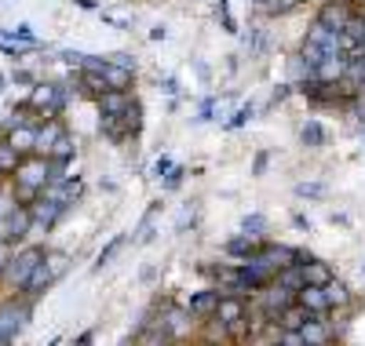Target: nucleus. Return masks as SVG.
<instances>
[{
  "label": "nucleus",
  "instance_id": "obj_1",
  "mask_svg": "<svg viewBox=\"0 0 365 346\" xmlns=\"http://www.w3.org/2000/svg\"><path fill=\"white\" fill-rule=\"evenodd\" d=\"M41 259H44V244H34V241L15 244V256H11V263H8V270H4L0 281H4L11 292H22V285L29 281V273L41 266Z\"/></svg>",
  "mask_w": 365,
  "mask_h": 346
},
{
  "label": "nucleus",
  "instance_id": "obj_2",
  "mask_svg": "<svg viewBox=\"0 0 365 346\" xmlns=\"http://www.w3.org/2000/svg\"><path fill=\"white\" fill-rule=\"evenodd\" d=\"M34 306L37 303H29L26 295H19V292H11V295H4L0 299V328H4L11 339L34 321Z\"/></svg>",
  "mask_w": 365,
  "mask_h": 346
},
{
  "label": "nucleus",
  "instance_id": "obj_3",
  "mask_svg": "<svg viewBox=\"0 0 365 346\" xmlns=\"http://www.w3.org/2000/svg\"><path fill=\"white\" fill-rule=\"evenodd\" d=\"M237 281H241V292H245V295H256V292H263L270 281H274V270L252 256V259H241L237 263Z\"/></svg>",
  "mask_w": 365,
  "mask_h": 346
},
{
  "label": "nucleus",
  "instance_id": "obj_4",
  "mask_svg": "<svg viewBox=\"0 0 365 346\" xmlns=\"http://www.w3.org/2000/svg\"><path fill=\"white\" fill-rule=\"evenodd\" d=\"M256 259H259V263H267L274 273H278V270H285V266H299V248L282 244V241H259Z\"/></svg>",
  "mask_w": 365,
  "mask_h": 346
},
{
  "label": "nucleus",
  "instance_id": "obj_5",
  "mask_svg": "<svg viewBox=\"0 0 365 346\" xmlns=\"http://www.w3.org/2000/svg\"><path fill=\"white\" fill-rule=\"evenodd\" d=\"M358 8L351 4V0H325L322 4V11H318V19L314 22H322L325 29H336V33H344L347 29V22H351V15H354Z\"/></svg>",
  "mask_w": 365,
  "mask_h": 346
},
{
  "label": "nucleus",
  "instance_id": "obj_6",
  "mask_svg": "<svg viewBox=\"0 0 365 346\" xmlns=\"http://www.w3.org/2000/svg\"><path fill=\"white\" fill-rule=\"evenodd\" d=\"M29 234V208L26 204H15L4 219H0V237L11 241V244H22Z\"/></svg>",
  "mask_w": 365,
  "mask_h": 346
},
{
  "label": "nucleus",
  "instance_id": "obj_7",
  "mask_svg": "<svg viewBox=\"0 0 365 346\" xmlns=\"http://www.w3.org/2000/svg\"><path fill=\"white\" fill-rule=\"evenodd\" d=\"M299 270H303V285H311V288H325L329 281L336 277L329 263H322V259L307 256V251H299Z\"/></svg>",
  "mask_w": 365,
  "mask_h": 346
},
{
  "label": "nucleus",
  "instance_id": "obj_8",
  "mask_svg": "<svg viewBox=\"0 0 365 346\" xmlns=\"http://www.w3.org/2000/svg\"><path fill=\"white\" fill-rule=\"evenodd\" d=\"M303 44L318 48L322 55H344V51H340V33H336V29H325L322 22H314V26L307 29V41H303Z\"/></svg>",
  "mask_w": 365,
  "mask_h": 346
},
{
  "label": "nucleus",
  "instance_id": "obj_9",
  "mask_svg": "<svg viewBox=\"0 0 365 346\" xmlns=\"http://www.w3.org/2000/svg\"><path fill=\"white\" fill-rule=\"evenodd\" d=\"M344 73H347V55H329V58H322L318 66H314V77L311 80L336 84V80H344Z\"/></svg>",
  "mask_w": 365,
  "mask_h": 346
},
{
  "label": "nucleus",
  "instance_id": "obj_10",
  "mask_svg": "<svg viewBox=\"0 0 365 346\" xmlns=\"http://www.w3.org/2000/svg\"><path fill=\"white\" fill-rule=\"evenodd\" d=\"M63 132H66V124L58 120V117L41 120V124H37V150H34V153H37V157H48V150L55 146V139L63 135Z\"/></svg>",
  "mask_w": 365,
  "mask_h": 346
},
{
  "label": "nucleus",
  "instance_id": "obj_11",
  "mask_svg": "<svg viewBox=\"0 0 365 346\" xmlns=\"http://www.w3.org/2000/svg\"><path fill=\"white\" fill-rule=\"evenodd\" d=\"M220 299H223V295H220L216 288H205V292H194V295L187 299V310L194 313V318H201V321H205V318H212V313H216Z\"/></svg>",
  "mask_w": 365,
  "mask_h": 346
},
{
  "label": "nucleus",
  "instance_id": "obj_12",
  "mask_svg": "<svg viewBox=\"0 0 365 346\" xmlns=\"http://www.w3.org/2000/svg\"><path fill=\"white\" fill-rule=\"evenodd\" d=\"M4 139L15 146L19 157H34V150H37V124H22V128L8 132Z\"/></svg>",
  "mask_w": 365,
  "mask_h": 346
},
{
  "label": "nucleus",
  "instance_id": "obj_13",
  "mask_svg": "<svg viewBox=\"0 0 365 346\" xmlns=\"http://www.w3.org/2000/svg\"><path fill=\"white\" fill-rule=\"evenodd\" d=\"M103 80H106V88H110V91H132V84H135V73H132V70H125V66H117V62H110V58H106V66H103Z\"/></svg>",
  "mask_w": 365,
  "mask_h": 346
},
{
  "label": "nucleus",
  "instance_id": "obj_14",
  "mask_svg": "<svg viewBox=\"0 0 365 346\" xmlns=\"http://www.w3.org/2000/svg\"><path fill=\"white\" fill-rule=\"evenodd\" d=\"M296 306H303L307 313H314V318H325V313H329L325 292H322V288H311V285H303V288L296 292Z\"/></svg>",
  "mask_w": 365,
  "mask_h": 346
},
{
  "label": "nucleus",
  "instance_id": "obj_15",
  "mask_svg": "<svg viewBox=\"0 0 365 346\" xmlns=\"http://www.w3.org/2000/svg\"><path fill=\"white\" fill-rule=\"evenodd\" d=\"M51 285H55V281L48 277V270H44V259H41V266H37L34 273H29V281L22 285V292H19V295H26L29 303H37V299H41V295L51 288Z\"/></svg>",
  "mask_w": 365,
  "mask_h": 346
},
{
  "label": "nucleus",
  "instance_id": "obj_16",
  "mask_svg": "<svg viewBox=\"0 0 365 346\" xmlns=\"http://www.w3.org/2000/svg\"><path fill=\"white\" fill-rule=\"evenodd\" d=\"M132 99H135L132 91H106V95H99V99H96V106H99V113H103V117H120Z\"/></svg>",
  "mask_w": 365,
  "mask_h": 346
},
{
  "label": "nucleus",
  "instance_id": "obj_17",
  "mask_svg": "<svg viewBox=\"0 0 365 346\" xmlns=\"http://www.w3.org/2000/svg\"><path fill=\"white\" fill-rule=\"evenodd\" d=\"M120 132H125V142L139 139V132H143V103L139 99H132L125 106V113H120Z\"/></svg>",
  "mask_w": 365,
  "mask_h": 346
},
{
  "label": "nucleus",
  "instance_id": "obj_18",
  "mask_svg": "<svg viewBox=\"0 0 365 346\" xmlns=\"http://www.w3.org/2000/svg\"><path fill=\"white\" fill-rule=\"evenodd\" d=\"M299 335H303V342H307V346H329L332 342V328L322 318H311L307 325L299 328Z\"/></svg>",
  "mask_w": 365,
  "mask_h": 346
},
{
  "label": "nucleus",
  "instance_id": "obj_19",
  "mask_svg": "<svg viewBox=\"0 0 365 346\" xmlns=\"http://www.w3.org/2000/svg\"><path fill=\"white\" fill-rule=\"evenodd\" d=\"M256 251H259V241H256V237L237 234V237H230V241H227V256H230L234 263H241V259H252Z\"/></svg>",
  "mask_w": 365,
  "mask_h": 346
},
{
  "label": "nucleus",
  "instance_id": "obj_20",
  "mask_svg": "<svg viewBox=\"0 0 365 346\" xmlns=\"http://www.w3.org/2000/svg\"><path fill=\"white\" fill-rule=\"evenodd\" d=\"M70 256L66 251H58V248H44V270H48V277L51 281H58V277H66L70 273Z\"/></svg>",
  "mask_w": 365,
  "mask_h": 346
},
{
  "label": "nucleus",
  "instance_id": "obj_21",
  "mask_svg": "<svg viewBox=\"0 0 365 346\" xmlns=\"http://www.w3.org/2000/svg\"><path fill=\"white\" fill-rule=\"evenodd\" d=\"M77 84H81V95L84 99H99V95H106V80H103V73H91V70H81L77 73Z\"/></svg>",
  "mask_w": 365,
  "mask_h": 346
},
{
  "label": "nucleus",
  "instance_id": "obj_22",
  "mask_svg": "<svg viewBox=\"0 0 365 346\" xmlns=\"http://www.w3.org/2000/svg\"><path fill=\"white\" fill-rule=\"evenodd\" d=\"M325 292V303H329V310H344V306H351V288L344 285V281H336L332 277L329 285L322 288Z\"/></svg>",
  "mask_w": 365,
  "mask_h": 346
},
{
  "label": "nucleus",
  "instance_id": "obj_23",
  "mask_svg": "<svg viewBox=\"0 0 365 346\" xmlns=\"http://www.w3.org/2000/svg\"><path fill=\"white\" fill-rule=\"evenodd\" d=\"M311 318H314V313H307L303 306H296V303H292V306L282 313V318H278V328H285V332H299V328L307 325Z\"/></svg>",
  "mask_w": 365,
  "mask_h": 346
},
{
  "label": "nucleus",
  "instance_id": "obj_24",
  "mask_svg": "<svg viewBox=\"0 0 365 346\" xmlns=\"http://www.w3.org/2000/svg\"><path fill=\"white\" fill-rule=\"evenodd\" d=\"M274 285L296 295V292L303 288V270H299V266H285V270H278V273H274Z\"/></svg>",
  "mask_w": 365,
  "mask_h": 346
},
{
  "label": "nucleus",
  "instance_id": "obj_25",
  "mask_svg": "<svg viewBox=\"0 0 365 346\" xmlns=\"http://www.w3.org/2000/svg\"><path fill=\"white\" fill-rule=\"evenodd\" d=\"M227 325H220L216 318H205V328H201V342L205 346H223L227 342Z\"/></svg>",
  "mask_w": 365,
  "mask_h": 346
},
{
  "label": "nucleus",
  "instance_id": "obj_26",
  "mask_svg": "<svg viewBox=\"0 0 365 346\" xmlns=\"http://www.w3.org/2000/svg\"><path fill=\"white\" fill-rule=\"evenodd\" d=\"M267 215H259V211H252V215H245L241 219V234L245 237H256V241H267Z\"/></svg>",
  "mask_w": 365,
  "mask_h": 346
},
{
  "label": "nucleus",
  "instance_id": "obj_27",
  "mask_svg": "<svg viewBox=\"0 0 365 346\" xmlns=\"http://www.w3.org/2000/svg\"><path fill=\"white\" fill-rule=\"evenodd\" d=\"M158 211H161V201H154V204L146 208L143 223H139V230H135V241H139V244H150V241H154V219H158Z\"/></svg>",
  "mask_w": 365,
  "mask_h": 346
},
{
  "label": "nucleus",
  "instance_id": "obj_28",
  "mask_svg": "<svg viewBox=\"0 0 365 346\" xmlns=\"http://www.w3.org/2000/svg\"><path fill=\"white\" fill-rule=\"evenodd\" d=\"M325 128H322V124L318 120H307V124H303V128H299V142L303 146H311V150H318V146H325Z\"/></svg>",
  "mask_w": 365,
  "mask_h": 346
},
{
  "label": "nucleus",
  "instance_id": "obj_29",
  "mask_svg": "<svg viewBox=\"0 0 365 346\" xmlns=\"http://www.w3.org/2000/svg\"><path fill=\"white\" fill-rule=\"evenodd\" d=\"M19 161H22V157L15 153V146H11L8 139H0V175L11 179V172L19 168Z\"/></svg>",
  "mask_w": 365,
  "mask_h": 346
},
{
  "label": "nucleus",
  "instance_id": "obj_30",
  "mask_svg": "<svg viewBox=\"0 0 365 346\" xmlns=\"http://www.w3.org/2000/svg\"><path fill=\"white\" fill-rule=\"evenodd\" d=\"M128 241H132V234H117V237H113V241H110V244L99 251V259H96V266H91V270H103V266H110V259H113L117 251L128 244Z\"/></svg>",
  "mask_w": 365,
  "mask_h": 346
},
{
  "label": "nucleus",
  "instance_id": "obj_31",
  "mask_svg": "<svg viewBox=\"0 0 365 346\" xmlns=\"http://www.w3.org/2000/svg\"><path fill=\"white\" fill-rule=\"evenodd\" d=\"M73 153H77V146H73L70 132H63V135L55 139V146L48 150V157H51V161H73Z\"/></svg>",
  "mask_w": 365,
  "mask_h": 346
},
{
  "label": "nucleus",
  "instance_id": "obj_32",
  "mask_svg": "<svg viewBox=\"0 0 365 346\" xmlns=\"http://www.w3.org/2000/svg\"><path fill=\"white\" fill-rule=\"evenodd\" d=\"M296 4H299V0H263L259 11H267V15H289Z\"/></svg>",
  "mask_w": 365,
  "mask_h": 346
},
{
  "label": "nucleus",
  "instance_id": "obj_33",
  "mask_svg": "<svg viewBox=\"0 0 365 346\" xmlns=\"http://www.w3.org/2000/svg\"><path fill=\"white\" fill-rule=\"evenodd\" d=\"M99 128H103V135H106V139L125 142V132H120V117H103V120H99Z\"/></svg>",
  "mask_w": 365,
  "mask_h": 346
},
{
  "label": "nucleus",
  "instance_id": "obj_34",
  "mask_svg": "<svg viewBox=\"0 0 365 346\" xmlns=\"http://www.w3.org/2000/svg\"><path fill=\"white\" fill-rule=\"evenodd\" d=\"M135 346H175V342H172L168 335H161V332H150V328H146V332L135 335Z\"/></svg>",
  "mask_w": 365,
  "mask_h": 346
},
{
  "label": "nucleus",
  "instance_id": "obj_35",
  "mask_svg": "<svg viewBox=\"0 0 365 346\" xmlns=\"http://www.w3.org/2000/svg\"><path fill=\"white\" fill-rule=\"evenodd\" d=\"M15 204H19V201H15V194H11V182L4 179V182H0V219H4Z\"/></svg>",
  "mask_w": 365,
  "mask_h": 346
},
{
  "label": "nucleus",
  "instance_id": "obj_36",
  "mask_svg": "<svg viewBox=\"0 0 365 346\" xmlns=\"http://www.w3.org/2000/svg\"><path fill=\"white\" fill-rule=\"evenodd\" d=\"M182 179H187V168L172 164V172H168V175H165V182H161V190H179V186H182Z\"/></svg>",
  "mask_w": 365,
  "mask_h": 346
},
{
  "label": "nucleus",
  "instance_id": "obj_37",
  "mask_svg": "<svg viewBox=\"0 0 365 346\" xmlns=\"http://www.w3.org/2000/svg\"><path fill=\"white\" fill-rule=\"evenodd\" d=\"M296 197H325L322 182H296Z\"/></svg>",
  "mask_w": 365,
  "mask_h": 346
},
{
  "label": "nucleus",
  "instance_id": "obj_38",
  "mask_svg": "<svg viewBox=\"0 0 365 346\" xmlns=\"http://www.w3.org/2000/svg\"><path fill=\"white\" fill-rule=\"evenodd\" d=\"M274 346H307V342H303L299 332H285V328H278V339H274Z\"/></svg>",
  "mask_w": 365,
  "mask_h": 346
},
{
  "label": "nucleus",
  "instance_id": "obj_39",
  "mask_svg": "<svg viewBox=\"0 0 365 346\" xmlns=\"http://www.w3.org/2000/svg\"><path fill=\"white\" fill-rule=\"evenodd\" d=\"M289 73H292V80H311V66L303 58H292L289 62Z\"/></svg>",
  "mask_w": 365,
  "mask_h": 346
},
{
  "label": "nucleus",
  "instance_id": "obj_40",
  "mask_svg": "<svg viewBox=\"0 0 365 346\" xmlns=\"http://www.w3.org/2000/svg\"><path fill=\"white\" fill-rule=\"evenodd\" d=\"M252 113H256V106H252V103H249V106H241V110L230 117V128H241V124H249V120H252Z\"/></svg>",
  "mask_w": 365,
  "mask_h": 346
},
{
  "label": "nucleus",
  "instance_id": "obj_41",
  "mask_svg": "<svg viewBox=\"0 0 365 346\" xmlns=\"http://www.w3.org/2000/svg\"><path fill=\"white\" fill-rule=\"evenodd\" d=\"M11 256H15V244H11V241H0V277H4V270H8Z\"/></svg>",
  "mask_w": 365,
  "mask_h": 346
},
{
  "label": "nucleus",
  "instance_id": "obj_42",
  "mask_svg": "<svg viewBox=\"0 0 365 346\" xmlns=\"http://www.w3.org/2000/svg\"><path fill=\"white\" fill-rule=\"evenodd\" d=\"M168 172H172V157H158L154 168H150V175H154V179H165Z\"/></svg>",
  "mask_w": 365,
  "mask_h": 346
},
{
  "label": "nucleus",
  "instance_id": "obj_43",
  "mask_svg": "<svg viewBox=\"0 0 365 346\" xmlns=\"http://www.w3.org/2000/svg\"><path fill=\"white\" fill-rule=\"evenodd\" d=\"M11 37H15V41H22V44H34V29H29V26L22 22L19 29H11Z\"/></svg>",
  "mask_w": 365,
  "mask_h": 346
},
{
  "label": "nucleus",
  "instance_id": "obj_44",
  "mask_svg": "<svg viewBox=\"0 0 365 346\" xmlns=\"http://www.w3.org/2000/svg\"><path fill=\"white\" fill-rule=\"evenodd\" d=\"M270 164V153H256V161H252V175H263Z\"/></svg>",
  "mask_w": 365,
  "mask_h": 346
},
{
  "label": "nucleus",
  "instance_id": "obj_45",
  "mask_svg": "<svg viewBox=\"0 0 365 346\" xmlns=\"http://www.w3.org/2000/svg\"><path fill=\"white\" fill-rule=\"evenodd\" d=\"M292 226H296V230H303V234H311V219L296 211V215H292Z\"/></svg>",
  "mask_w": 365,
  "mask_h": 346
},
{
  "label": "nucleus",
  "instance_id": "obj_46",
  "mask_svg": "<svg viewBox=\"0 0 365 346\" xmlns=\"http://www.w3.org/2000/svg\"><path fill=\"white\" fill-rule=\"evenodd\" d=\"M91 342H96V328H88L84 335H77V346H91Z\"/></svg>",
  "mask_w": 365,
  "mask_h": 346
},
{
  "label": "nucleus",
  "instance_id": "obj_47",
  "mask_svg": "<svg viewBox=\"0 0 365 346\" xmlns=\"http://www.w3.org/2000/svg\"><path fill=\"white\" fill-rule=\"evenodd\" d=\"M146 285H154V277H158V266H143V273H139Z\"/></svg>",
  "mask_w": 365,
  "mask_h": 346
},
{
  "label": "nucleus",
  "instance_id": "obj_48",
  "mask_svg": "<svg viewBox=\"0 0 365 346\" xmlns=\"http://www.w3.org/2000/svg\"><path fill=\"white\" fill-rule=\"evenodd\" d=\"M289 88H292V84H282V88H278V91H274V99H270V103H282V99H285V95H289Z\"/></svg>",
  "mask_w": 365,
  "mask_h": 346
},
{
  "label": "nucleus",
  "instance_id": "obj_49",
  "mask_svg": "<svg viewBox=\"0 0 365 346\" xmlns=\"http://www.w3.org/2000/svg\"><path fill=\"white\" fill-rule=\"evenodd\" d=\"M208 117H212V99L201 103V117H197V120H208Z\"/></svg>",
  "mask_w": 365,
  "mask_h": 346
},
{
  "label": "nucleus",
  "instance_id": "obj_50",
  "mask_svg": "<svg viewBox=\"0 0 365 346\" xmlns=\"http://www.w3.org/2000/svg\"><path fill=\"white\" fill-rule=\"evenodd\" d=\"M150 41H165V26H154V29H150Z\"/></svg>",
  "mask_w": 365,
  "mask_h": 346
},
{
  "label": "nucleus",
  "instance_id": "obj_51",
  "mask_svg": "<svg viewBox=\"0 0 365 346\" xmlns=\"http://www.w3.org/2000/svg\"><path fill=\"white\" fill-rule=\"evenodd\" d=\"M15 80H19V84H34V77H29L26 70H19V73H15Z\"/></svg>",
  "mask_w": 365,
  "mask_h": 346
},
{
  "label": "nucleus",
  "instance_id": "obj_52",
  "mask_svg": "<svg viewBox=\"0 0 365 346\" xmlns=\"http://www.w3.org/2000/svg\"><path fill=\"white\" fill-rule=\"evenodd\" d=\"M11 342H15V339H11V335H8L4 328H0V346H11Z\"/></svg>",
  "mask_w": 365,
  "mask_h": 346
},
{
  "label": "nucleus",
  "instance_id": "obj_53",
  "mask_svg": "<svg viewBox=\"0 0 365 346\" xmlns=\"http://www.w3.org/2000/svg\"><path fill=\"white\" fill-rule=\"evenodd\" d=\"M77 8H84V11H91V8H96V0H77Z\"/></svg>",
  "mask_w": 365,
  "mask_h": 346
},
{
  "label": "nucleus",
  "instance_id": "obj_54",
  "mask_svg": "<svg viewBox=\"0 0 365 346\" xmlns=\"http://www.w3.org/2000/svg\"><path fill=\"white\" fill-rule=\"evenodd\" d=\"M48 346H58V339H51V342H48Z\"/></svg>",
  "mask_w": 365,
  "mask_h": 346
},
{
  "label": "nucleus",
  "instance_id": "obj_55",
  "mask_svg": "<svg viewBox=\"0 0 365 346\" xmlns=\"http://www.w3.org/2000/svg\"><path fill=\"white\" fill-rule=\"evenodd\" d=\"M361 277H365V263H361Z\"/></svg>",
  "mask_w": 365,
  "mask_h": 346
},
{
  "label": "nucleus",
  "instance_id": "obj_56",
  "mask_svg": "<svg viewBox=\"0 0 365 346\" xmlns=\"http://www.w3.org/2000/svg\"><path fill=\"white\" fill-rule=\"evenodd\" d=\"M0 182H4V175H0Z\"/></svg>",
  "mask_w": 365,
  "mask_h": 346
},
{
  "label": "nucleus",
  "instance_id": "obj_57",
  "mask_svg": "<svg viewBox=\"0 0 365 346\" xmlns=\"http://www.w3.org/2000/svg\"><path fill=\"white\" fill-rule=\"evenodd\" d=\"M0 241H4V237H0Z\"/></svg>",
  "mask_w": 365,
  "mask_h": 346
},
{
  "label": "nucleus",
  "instance_id": "obj_58",
  "mask_svg": "<svg viewBox=\"0 0 365 346\" xmlns=\"http://www.w3.org/2000/svg\"><path fill=\"white\" fill-rule=\"evenodd\" d=\"M361 4H365V0H361Z\"/></svg>",
  "mask_w": 365,
  "mask_h": 346
}]
</instances>
